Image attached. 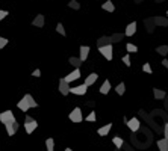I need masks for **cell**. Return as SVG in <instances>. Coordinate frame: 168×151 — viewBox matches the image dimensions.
Returning a JSON list of instances; mask_svg holds the SVG:
<instances>
[{"mask_svg": "<svg viewBox=\"0 0 168 151\" xmlns=\"http://www.w3.org/2000/svg\"><path fill=\"white\" fill-rule=\"evenodd\" d=\"M156 53L165 58L168 54V45H159V47H156Z\"/></svg>", "mask_w": 168, "mask_h": 151, "instance_id": "d4e9b609", "label": "cell"}, {"mask_svg": "<svg viewBox=\"0 0 168 151\" xmlns=\"http://www.w3.org/2000/svg\"><path fill=\"white\" fill-rule=\"evenodd\" d=\"M23 127H24V130H26V133L27 135H30V133H34L35 130H37V127H38V122L32 118V116H29V115H26V118H24V124H23Z\"/></svg>", "mask_w": 168, "mask_h": 151, "instance_id": "6da1fadb", "label": "cell"}, {"mask_svg": "<svg viewBox=\"0 0 168 151\" xmlns=\"http://www.w3.org/2000/svg\"><path fill=\"white\" fill-rule=\"evenodd\" d=\"M68 83H71V82H74V80H77V79H80V70L79 68H76L73 73H70V74H67L64 77Z\"/></svg>", "mask_w": 168, "mask_h": 151, "instance_id": "9c48e42d", "label": "cell"}, {"mask_svg": "<svg viewBox=\"0 0 168 151\" xmlns=\"http://www.w3.org/2000/svg\"><path fill=\"white\" fill-rule=\"evenodd\" d=\"M126 125L129 127L130 132H138L139 127H141V122H139L138 118H132V119H129V121L126 122Z\"/></svg>", "mask_w": 168, "mask_h": 151, "instance_id": "8992f818", "label": "cell"}, {"mask_svg": "<svg viewBox=\"0 0 168 151\" xmlns=\"http://www.w3.org/2000/svg\"><path fill=\"white\" fill-rule=\"evenodd\" d=\"M156 2H164V0H156Z\"/></svg>", "mask_w": 168, "mask_h": 151, "instance_id": "7bdbcfd3", "label": "cell"}, {"mask_svg": "<svg viewBox=\"0 0 168 151\" xmlns=\"http://www.w3.org/2000/svg\"><path fill=\"white\" fill-rule=\"evenodd\" d=\"M141 2H142V0H135V3H141Z\"/></svg>", "mask_w": 168, "mask_h": 151, "instance_id": "b9f144b4", "label": "cell"}, {"mask_svg": "<svg viewBox=\"0 0 168 151\" xmlns=\"http://www.w3.org/2000/svg\"><path fill=\"white\" fill-rule=\"evenodd\" d=\"M97 79H98V74H97V73H91V74L85 79V85L91 86V85H94V83L97 82Z\"/></svg>", "mask_w": 168, "mask_h": 151, "instance_id": "5bb4252c", "label": "cell"}, {"mask_svg": "<svg viewBox=\"0 0 168 151\" xmlns=\"http://www.w3.org/2000/svg\"><path fill=\"white\" fill-rule=\"evenodd\" d=\"M115 92H117L118 95H123V94L126 92V83H124V82H120V83L115 86Z\"/></svg>", "mask_w": 168, "mask_h": 151, "instance_id": "7402d4cb", "label": "cell"}, {"mask_svg": "<svg viewBox=\"0 0 168 151\" xmlns=\"http://www.w3.org/2000/svg\"><path fill=\"white\" fill-rule=\"evenodd\" d=\"M102 9H105V11H108V12H114V11H115V6H114V3H112L111 0H108V2H105V3L102 5Z\"/></svg>", "mask_w": 168, "mask_h": 151, "instance_id": "44dd1931", "label": "cell"}, {"mask_svg": "<svg viewBox=\"0 0 168 151\" xmlns=\"http://www.w3.org/2000/svg\"><path fill=\"white\" fill-rule=\"evenodd\" d=\"M70 88H71V86H70V83H68L65 79H61V80H59V88H58V89H59V92H61L62 95H68V94H70Z\"/></svg>", "mask_w": 168, "mask_h": 151, "instance_id": "5b68a950", "label": "cell"}, {"mask_svg": "<svg viewBox=\"0 0 168 151\" xmlns=\"http://www.w3.org/2000/svg\"><path fill=\"white\" fill-rule=\"evenodd\" d=\"M164 135H165V138H168V122L165 124V127H164Z\"/></svg>", "mask_w": 168, "mask_h": 151, "instance_id": "ab89813d", "label": "cell"}, {"mask_svg": "<svg viewBox=\"0 0 168 151\" xmlns=\"http://www.w3.org/2000/svg\"><path fill=\"white\" fill-rule=\"evenodd\" d=\"M5 127H6V133H8V136H14L15 135V128H14V122L12 124H5Z\"/></svg>", "mask_w": 168, "mask_h": 151, "instance_id": "83f0119b", "label": "cell"}, {"mask_svg": "<svg viewBox=\"0 0 168 151\" xmlns=\"http://www.w3.org/2000/svg\"><path fill=\"white\" fill-rule=\"evenodd\" d=\"M17 107L20 109V111H23V112H27L30 107H29V104H27V101L24 100V98H21L18 103H17Z\"/></svg>", "mask_w": 168, "mask_h": 151, "instance_id": "ffe728a7", "label": "cell"}, {"mask_svg": "<svg viewBox=\"0 0 168 151\" xmlns=\"http://www.w3.org/2000/svg\"><path fill=\"white\" fill-rule=\"evenodd\" d=\"M8 14H9L8 11H2V9H0V21H2L5 17H8Z\"/></svg>", "mask_w": 168, "mask_h": 151, "instance_id": "8d00e7d4", "label": "cell"}, {"mask_svg": "<svg viewBox=\"0 0 168 151\" xmlns=\"http://www.w3.org/2000/svg\"><path fill=\"white\" fill-rule=\"evenodd\" d=\"M32 24H34L35 27H42V26H44V15H42V14H38V15L35 17V20L32 21Z\"/></svg>", "mask_w": 168, "mask_h": 151, "instance_id": "e0dca14e", "label": "cell"}, {"mask_svg": "<svg viewBox=\"0 0 168 151\" xmlns=\"http://www.w3.org/2000/svg\"><path fill=\"white\" fill-rule=\"evenodd\" d=\"M68 6L70 8H73V9H80V5H79V2L77 0H70V3H68Z\"/></svg>", "mask_w": 168, "mask_h": 151, "instance_id": "1f68e13d", "label": "cell"}, {"mask_svg": "<svg viewBox=\"0 0 168 151\" xmlns=\"http://www.w3.org/2000/svg\"><path fill=\"white\" fill-rule=\"evenodd\" d=\"M111 38H112V42H120L124 38V33H114V35H111Z\"/></svg>", "mask_w": 168, "mask_h": 151, "instance_id": "4dcf8cb0", "label": "cell"}, {"mask_svg": "<svg viewBox=\"0 0 168 151\" xmlns=\"http://www.w3.org/2000/svg\"><path fill=\"white\" fill-rule=\"evenodd\" d=\"M68 62H70L73 67H76V68H79V67L82 65V59H80V58H74V56H71V58L68 59Z\"/></svg>", "mask_w": 168, "mask_h": 151, "instance_id": "cb8c5ba5", "label": "cell"}, {"mask_svg": "<svg viewBox=\"0 0 168 151\" xmlns=\"http://www.w3.org/2000/svg\"><path fill=\"white\" fill-rule=\"evenodd\" d=\"M88 91V85H79V86H74V88H70V92L74 94V95H85Z\"/></svg>", "mask_w": 168, "mask_h": 151, "instance_id": "52a82bcc", "label": "cell"}, {"mask_svg": "<svg viewBox=\"0 0 168 151\" xmlns=\"http://www.w3.org/2000/svg\"><path fill=\"white\" fill-rule=\"evenodd\" d=\"M32 76H34V77H40V76H41V71H40V70H35V71L32 73Z\"/></svg>", "mask_w": 168, "mask_h": 151, "instance_id": "74e56055", "label": "cell"}, {"mask_svg": "<svg viewBox=\"0 0 168 151\" xmlns=\"http://www.w3.org/2000/svg\"><path fill=\"white\" fill-rule=\"evenodd\" d=\"M167 17H168V11H167Z\"/></svg>", "mask_w": 168, "mask_h": 151, "instance_id": "ee69618b", "label": "cell"}, {"mask_svg": "<svg viewBox=\"0 0 168 151\" xmlns=\"http://www.w3.org/2000/svg\"><path fill=\"white\" fill-rule=\"evenodd\" d=\"M136 27H138V23H136V21L129 23V24L126 26L124 35H126V37H132V35H135V33H136Z\"/></svg>", "mask_w": 168, "mask_h": 151, "instance_id": "ba28073f", "label": "cell"}, {"mask_svg": "<svg viewBox=\"0 0 168 151\" xmlns=\"http://www.w3.org/2000/svg\"><path fill=\"white\" fill-rule=\"evenodd\" d=\"M162 67H164V68H168V59L167 58H164V61H162Z\"/></svg>", "mask_w": 168, "mask_h": 151, "instance_id": "f35d334b", "label": "cell"}, {"mask_svg": "<svg viewBox=\"0 0 168 151\" xmlns=\"http://www.w3.org/2000/svg\"><path fill=\"white\" fill-rule=\"evenodd\" d=\"M45 148H47V151L55 150V139L53 138H47L45 139Z\"/></svg>", "mask_w": 168, "mask_h": 151, "instance_id": "484cf974", "label": "cell"}, {"mask_svg": "<svg viewBox=\"0 0 168 151\" xmlns=\"http://www.w3.org/2000/svg\"><path fill=\"white\" fill-rule=\"evenodd\" d=\"M130 53H127L126 56H123V62H124V65L126 67H132V62H130V56H129Z\"/></svg>", "mask_w": 168, "mask_h": 151, "instance_id": "e575fe53", "label": "cell"}, {"mask_svg": "<svg viewBox=\"0 0 168 151\" xmlns=\"http://www.w3.org/2000/svg\"><path fill=\"white\" fill-rule=\"evenodd\" d=\"M97 48H98V51L102 53V56L105 59L112 61V58H114V47H112V44H106V45H102V47H97Z\"/></svg>", "mask_w": 168, "mask_h": 151, "instance_id": "7a4b0ae2", "label": "cell"}, {"mask_svg": "<svg viewBox=\"0 0 168 151\" xmlns=\"http://www.w3.org/2000/svg\"><path fill=\"white\" fill-rule=\"evenodd\" d=\"M18 127H20V124H18V122H17V121H15V122H14V128H15V132H17V130H18Z\"/></svg>", "mask_w": 168, "mask_h": 151, "instance_id": "60d3db41", "label": "cell"}, {"mask_svg": "<svg viewBox=\"0 0 168 151\" xmlns=\"http://www.w3.org/2000/svg\"><path fill=\"white\" fill-rule=\"evenodd\" d=\"M89 51H91V48L88 47V45H80V48H79V58L82 59V62H85L86 59H88V56H89Z\"/></svg>", "mask_w": 168, "mask_h": 151, "instance_id": "30bf717a", "label": "cell"}, {"mask_svg": "<svg viewBox=\"0 0 168 151\" xmlns=\"http://www.w3.org/2000/svg\"><path fill=\"white\" fill-rule=\"evenodd\" d=\"M68 118H70L71 122H82V119H84L82 109H80V107H74V109L71 111V113L68 115Z\"/></svg>", "mask_w": 168, "mask_h": 151, "instance_id": "277c9868", "label": "cell"}, {"mask_svg": "<svg viewBox=\"0 0 168 151\" xmlns=\"http://www.w3.org/2000/svg\"><path fill=\"white\" fill-rule=\"evenodd\" d=\"M26 101H27V104H29V107H38V103L35 101V98L30 95V94H26L24 97H23Z\"/></svg>", "mask_w": 168, "mask_h": 151, "instance_id": "ac0fdd59", "label": "cell"}, {"mask_svg": "<svg viewBox=\"0 0 168 151\" xmlns=\"http://www.w3.org/2000/svg\"><path fill=\"white\" fill-rule=\"evenodd\" d=\"M15 116H14V112L12 111H5V112L0 113V122L5 125V124H12L15 122Z\"/></svg>", "mask_w": 168, "mask_h": 151, "instance_id": "3957f363", "label": "cell"}, {"mask_svg": "<svg viewBox=\"0 0 168 151\" xmlns=\"http://www.w3.org/2000/svg\"><path fill=\"white\" fill-rule=\"evenodd\" d=\"M106 44H112V38L111 37H100L97 41V47H102V45H106Z\"/></svg>", "mask_w": 168, "mask_h": 151, "instance_id": "d6986e66", "label": "cell"}, {"mask_svg": "<svg viewBox=\"0 0 168 151\" xmlns=\"http://www.w3.org/2000/svg\"><path fill=\"white\" fill-rule=\"evenodd\" d=\"M144 23L147 24V30H148V33H152V32H153V29H155V26H156L155 18H148V20H145Z\"/></svg>", "mask_w": 168, "mask_h": 151, "instance_id": "603a6c76", "label": "cell"}, {"mask_svg": "<svg viewBox=\"0 0 168 151\" xmlns=\"http://www.w3.org/2000/svg\"><path fill=\"white\" fill-rule=\"evenodd\" d=\"M112 142H114V145L120 150V148H123V144H124V141L120 138V136H115V138H112Z\"/></svg>", "mask_w": 168, "mask_h": 151, "instance_id": "4316f807", "label": "cell"}, {"mask_svg": "<svg viewBox=\"0 0 168 151\" xmlns=\"http://www.w3.org/2000/svg\"><path fill=\"white\" fill-rule=\"evenodd\" d=\"M153 95H155V98H156V100H164V98L167 97V92H165V91H162V89L155 88V89H153Z\"/></svg>", "mask_w": 168, "mask_h": 151, "instance_id": "2e32d148", "label": "cell"}, {"mask_svg": "<svg viewBox=\"0 0 168 151\" xmlns=\"http://www.w3.org/2000/svg\"><path fill=\"white\" fill-rule=\"evenodd\" d=\"M85 119H86L88 122H94V121L97 119V116H95V112H91L89 115H88V116H86V118H85Z\"/></svg>", "mask_w": 168, "mask_h": 151, "instance_id": "836d02e7", "label": "cell"}, {"mask_svg": "<svg viewBox=\"0 0 168 151\" xmlns=\"http://www.w3.org/2000/svg\"><path fill=\"white\" fill-rule=\"evenodd\" d=\"M8 42H9V41H8V39H6V38L0 37V48H5V47H6V45H8Z\"/></svg>", "mask_w": 168, "mask_h": 151, "instance_id": "d590c367", "label": "cell"}, {"mask_svg": "<svg viewBox=\"0 0 168 151\" xmlns=\"http://www.w3.org/2000/svg\"><path fill=\"white\" fill-rule=\"evenodd\" d=\"M126 50H127V53H136L138 51V47L135 44L129 42V44H126Z\"/></svg>", "mask_w": 168, "mask_h": 151, "instance_id": "f1b7e54d", "label": "cell"}, {"mask_svg": "<svg viewBox=\"0 0 168 151\" xmlns=\"http://www.w3.org/2000/svg\"><path fill=\"white\" fill-rule=\"evenodd\" d=\"M153 18H155L156 26H162V27L168 26V17H159V15H156V17H153Z\"/></svg>", "mask_w": 168, "mask_h": 151, "instance_id": "8fae6325", "label": "cell"}, {"mask_svg": "<svg viewBox=\"0 0 168 151\" xmlns=\"http://www.w3.org/2000/svg\"><path fill=\"white\" fill-rule=\"evenodd\" d=\"M111 128H112V124L109 122V124H106V125H103V127H100V128L97 130V133H98L100 136H108V133L111 132Z\"/></svg>", "mask_w": 168, "mask_h": 151, "instance_id": "4fadbf2b", "label": "cell"}, {"mask_svg": "<svg viewBox=\"0 0 168 151\" xmlns=\"http://www.w3.org/2000/svg\"><path fill=\"white\" fill-rule=\"evenodd\" d=\"M109 91H111V82H109V80H105V82H103V85L100 86V94L108 95V94H109Z\"/></svg>", "mask_w": 168, "mask_h": 151, "instance_id": "7c38bea8", "label": "cell"}, {"mask_svg": "<svg viewBox=\"0 0 168 151\" xmlns=\"http://www.w3.org/2000/svg\"><path fill=\"white\" fill-rule=\"evenodd\" d=\"M56 32H58V33H61L62 37H67V32H65V29H64V24H62V23H58V24H56Z\"/></svg>", "mask_w": 168, "mask_h": 151, "instance_id": "f546056e", "label": "cell"}, {"mask_svg": "<svg viewBox=\"0 0 168 151\" xmlns=\"http://www.w3.org/2000/svg\"><path fill=\"white\" fill-rule=\"evenodd\" d=\"M156 145H158V148L161 151H168V138L159 139V141L156 142Z\"/></svg>", "mask_w": 168, "mask_h": 151, "instance_id": "9a60e30c", "label": "cell"}, {"mask_svg": "<svg viewBox=\"0 0 168 151\" xmlns=\"http://www.w3.org/2000/svg\"><path fill=\"white\" fill-rule=\"evenodd\" d=\"M142 71H144V73H147V74H152V73H153V70H152V67H150V64H148V62L142 65Z\"/></svg>", "mask_w": 168, "mask_h": 151, "instance_id": "d6a6232c", "label": "cell"}]
</instances>
